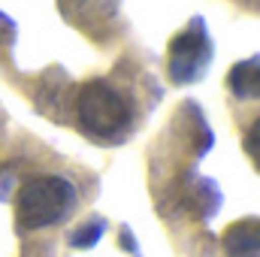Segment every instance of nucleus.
<instances>
[{"mask_svg": "<svg viewBox=\"0 0 260 257\" xmlns=\"http://www.w3.org/2000/svg\"><path fill=\"white\" fill-rule=\"evenodd\" d=\"M76 112H79L82 130L97 142H121L133 124L130 103L103 79L82 85L79 100H76Z\"/></svg>", "mask_w": 260, "mask_h": 257, "instance_id": "nucleus-1", "label": "nucleus"}, {"mask_svg": "<svg viewBox=\"0 0 260 257\" xmlns=\"http://www.w3.org/2000/svg\"><path fill=\"white\" fill-rule=\"evenodd\" d=\"M76 206V188L64 176H34L18 191V224L24 230H43L64 221Z\"/></svg>", "mask_w": 260, "mask_h": 257, "instance_id": "nucleus-2", "label": "nucleus"}, {"mask_svg": "<svg viewBox=\"0 0 260 257\" xmlns=\"http://www.w3.org/2000/svg\"><path fill=\"white\" fill-rule=\"evenodd\" d=\"M215 49L206 30V21L194 18L185 30H179V37H173L170 43V79L176 85H194L206 76V70L212 67Z\"/></svg>", "mask_w": 260, "mask_h": 257, "instance_id": "nucleus-3", "label": "nucleus"}, {"mask_svg": "<svg viewBox=\"0 0 260 257\" xmlns=\"http://www.w3.org/2000/svg\"><path fill=\"white\" fill-rule=\"evenodd\" d=\"M58 6L67 21H73L88 34L109 27V21L118 12V0H58Z\"/></svg>", "mask_w": 260, "mask_h": 257, "instance_id": "nucleus-4", "label": "nucleus"}, {"mask_svg": "<svg viewBox=\"0 0 260 257\" xmlns=\"http://www.w3.org/2000/svg\"><path fill=\"white\" fill-rule=\"evenodd\" d=\"M227 257H260V218H245L224 233Z\"/></svg>", "mask_w": 260, "mask_h": 257, "instance_id": "nucleus-5", "label": "nucleus"}, {"mask_svg": "<svg viewBox=\"0 0 260 257\" xmlns=\"http://www.w3.org/2000/svg\"><path fill=\"white\" fill-rule=\"evenodd\" d=\"M227 85L242 100H260V55L233 64L230 76H227Z\"/></svg>", "mask_w": 260, "mask_h": 257, "instance_id": "nucleus-6", "label": "nucleus"}, {"mask_svg": "<svg viewBox=\"0 0 260 257\" xmlns=\"http://www.w3.org/2000/svg\"><path fill=\"white\" fill-rule=\"evenodd\" d=\"M103 230H106V224H103L100 218L82 224V227L73 233V248H91V245H97V239L103 236Z\"/></svg>", "mask_w": 260, "mask_h": 257, "instance_id": "nucleus-7", "label": "nucleus"}, {"mask_svg": "<svg viewBox=\"0 0 260 257\" xmlns=\"http://www.w3.org/2000/svg\"><path fill=\"white\" fill-rule=\"evenodd\" d=\"M245 154L251 157V164L260 170V118H254V124L245 133Z\"/></svg>", "mask_w": 260, "mask_h": 257, "instance_id": "nucleus-8", "label": "nucleus"}, {"mask_svg": "<svg viewBox=\"0 0 260 257\" xmlns=\"http://www.w3.org/2000/svg\"><path fill=\"white\" fill-rule=\"evenodd\" d=\"M12 37H15V21L0 12V46L3 43H12Z\"/></svg>", "mask_w": 260, "mask_h": 257, "instance_id": "nucleus-9", "label": "nucleus"}]
</instances>
